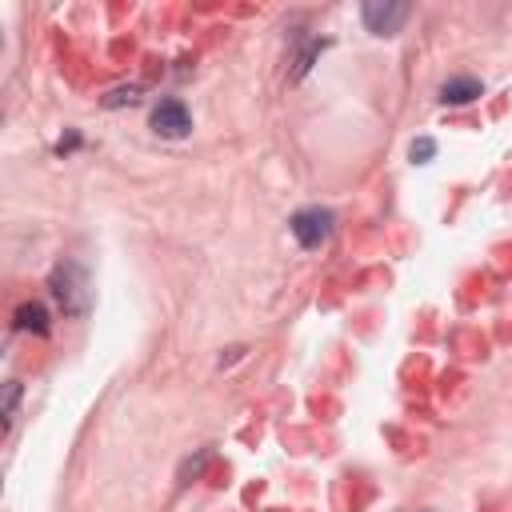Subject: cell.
<instances>
[{
    "label": "cell",
    "mask_w": 512,
    "mask_h": 512,
    "mask_svg": "<svg viewBox=\"0 0 512 512\" xmlns=\"http://www.w3.org/2000/svg\"><path fill=\"white\" fill-rule=\"evenodd\" d=\"M48 288H52V296L60 300L64 316H84V312H88V276H84L80 264H72V260L56 264L52 276H48Z\"/></svg>",
    "instance_id": "1"
},
{
    "label": "cell",
    "mask_w": 512,
    "mask_h": 512,
    "mask_svg": "<svg viewBox=\"0 0 512 512\" xmlns=\"http://www.w3.org/2000/svg\"><path fill=\"white\" fill-rule=\"evenodd\" d=\"M288 228H292V236H296V244H300V248H320V244L332 236V228H336V216H332L328 208L312 204V208H300V212H292Z\"/></svg>",
    "instance_id": "2"
},
{
    "label": "cell",
    "mask_w": 512,
    "mask_h": 512,
    "mask_svg": "<svg viewBox=\"0 0 512 512\" xmlns=\"http://www.w3.org/2000/svg\"><path fill=\"white\" fill-rule=\"evenodd\" d=\"M408 4L404 0H368L364 8H360V20H364V28L372 32V36H392V32H400V24L408 20Z\"/></svg>",
    "instance_id": "3"
},
{
    "label": "cell",
    "mask_w": 512,
    "mask_h": 512,
    "mask_svg": "<svg viewBox=\"0 0 512 512\" xmlns=\"http://www.w3.org/2000/svg\"><path fill=\"white\" fill-rule=\"evenodd\" d=\"M152 132H156V136H168V140L188 136V132H192L188 108H184L180 100H160V104L152 108Z\"/></svg>",
    "instance_id": "4"
},
{
    "label": "cell",
    "mask_w": 512,
    "mask_h": 512,
    "mask_svg": "<svg viewBox=\"0 0 512 512\" xmlns=\"http://www.w3.org/2000/svg\"><path fill=\"white\" fill-rule=\"evenodd\" d=\"M480 92H484V84H480L476 76H452V80H444L440 100L452 104V108H460V104H472Z\"/></svg>",
    "instance_id": "5"
},
{
    "label": "cell",
    "mask_w": 512,
    "mask_h": 512,
    "mask_svg": "<svg viewBox=\"0 0 512 512\" xmlns=\"http://www.w3.org/2000/svg\"><path fill=\"white\" fill-rule=\"evenodd\" d=\"M16 328H20V332H36V336H44V332H48V308L36 304V300L20 304V308H16Z\"/></svg>",
    "instance_id": "6"
},
{
    "label": "cell",
    "mask_w": 512,
    "mask_h": 512,
    "mask_svg": "<svg viewBox=\"0 0 512 512\" xmlns=\"http://www.w3.org/2000/svg\"><path fill=\"white\" fill-rule=\"evenodd\" d=\"M16 404H20V384L8 380V384H4V412H0V416H4V432H8L12 420H16Z\"/></svg>",
    "instance_id": "7"
},
{
    "label": "cell",
    "mask_w": 512,
    "mask_h": 512,
    "mask_svg": "<svg viewBox=\"0 0 512 512\" xmlns=\"http://www.w3.org/2000/svg\"><path fill=\"white\" fill-rule=\"evenodd\" d=\"M120 104H140V88L128 84V88H112V92L104 96V108H120Z\"/></svg>",
    "instance_id": "8"
},
{
    "label": "cell",
    "mask_w": 512,
    "mask_h": 512,
    "mask_svg": "<svg viewBox=\"0 0 512 512\" xmlns=\"http://www.w3.org/2000/svg\"><path fill=\"white\" fill-rule=\"evenodd\" d=\"M324 48H328V40H312V44H308V48L296 56V68H292V76H304V72H308V64H312V60H316Z\"/></svg>",
    "instance_id": "9"
},
{
    "label": "cell",
    "mask_w": 512,
    "mask_h": 512,
    "mask_svg": "<svg viewBox=\"0 0 512 512\" xmlns=\"http://www.w3.org/2000/svg\"><path fill=\"white\" fill-rule=\"evenodd\" d=\"M408 152H412V160H416V164H428V160H432V152H436V140L420 136V140H412V148H408Z\"/></svg>",
    "instance_id": "10"
}]
</instances>
